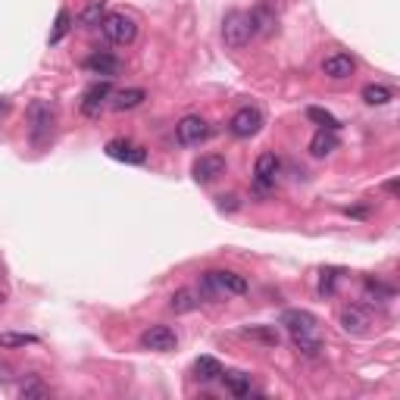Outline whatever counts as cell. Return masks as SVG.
I'll use <instances>...</instances> for the list:
<instances>
[{
	"instance_id": "cell-20",
	"label": "cell",
	"mask_w": 400,
	"mask_h": 400,
	"mask_svg": "<svg viewBox=\"0 0 400 400\" xmlns=\"http://www.w3.org/2000/svg\"><path fill=\"white\" fill-rule=\"evenodd\" d=\"M147 100V91L144 88H125L119 94H113V109H119V113H125V109H135Z\"/></svg>"
},
{
	"instance_id": "cell-21",
	"label": "cell",
	"mask_w": 400,
	"mask_h": 400,
	"mask_svg": "<svg viewBox=\"0 0 400 400\" xmlns=\"http://www.w3.org/2000/svg\"><path fill=\"white\" fill-rule=\"evenodd\" d=\"M104 16H107V4H104V0H88V4H85V10H82V16H78V22H82V28H97L100 22H104Z\"/></svg>"
},
{
	"instance_id": "cell-26",
	"label": "cell",
	"mask_w": 400,
	"mask_h": 400,
	"mask_svg": "<svg viewBox=\"0 0 400 400\" xmlns=\"http://www.w3.org/2000/svg\"><path fill=\"white\" fill-rule=\"evenodd\" d=\"M307 119H313V122L319 125V129H328V131H338V129H341V122L335 119L328 109H323V107H310V109H307Z\"/></svg>"
},
{
	"instance_id": "cell-16",
	"label": "cell",
	"mask_w": 400,
	"mask_h": 400,
	"mask_svg": "<svg viewBox=\"0 0 400 400\" xmlns=\"http://www.w3.org/2000/svg\"><path fill=\"white\" fill-rule=\"evenodd\" d=\"M250 22H254V35H260V38H269L276 31V13H272L269 4H256L250 10Z\"/></svg>"
},
{
	"instance_id": "cell-15",
	"label": "cell",
	"mask_w": 400,
	"mask_h": 400,
	"mask_svg": "<svg viewBox=\"0 0 400 400\" xmlns=\"http://www.w3.org/2000/svg\"><path fill=\"white\" fill-rule=\"evenodd\" d=\"M85 69L94 75H104V78H113V75H119V69H122V63L113 57V53H107V50H97V53H91L88 60H85Z\"/></svg>"
},
{
	"instance_id": "cell-19",
	"label": "cell",
	"mask_w": 400,
	"mask_h": 400,
	"mask_svg": "<svg viewBox=\"0 0 400 400\" xmlns=\"http://www.w3.org/2000/svg\"><path fill=\"white\" fill-rule=\"evenodd\" d=\"M335 151H338V135L328 131V129H319L316 135H313V141H310V153L313 156H328Z\"/></svg>"
},
{
	"instance_id": "cell-31",
	"label": "cell",
	"mask_w": 400,
	"mask_h": 400,
	"mask_svg": "<svg viewBox=\"0 0 400 400\" xmlns=\"http://www.w3.org/2000/svg\"><path fill=\"white\" fill-rule=\"evenodd\" d=\"M247 335L250 338H260L266 344H279V335H269V332H263V328H247Z\"/></svg>"
},
{
	"instance_id": "cell-11",
	"label": "cell",
	"mask_w": 400,
	"mask_h": 400,
	"mask_svg": "<svg viewBox=\"0 0 400 400\" xmlns=\"http://www.w3.org/2000/svg\"><path fill=\"white\" fill-rule=\"evenodd\" d=\"M191 175H194V182H200V185L216 182L219 175H225V156H219V153H203L200 160H194Z\"/></svg>"
},
{
	"instance_id": "cell-8",
	"label": "cell",
	"mask_w": 400,
	"mask_h": 400,
	"mask_svg": "<svg viewBox=\"0 0 400 400\" xmlns=\"http://www.w3.org/2000/svg\"><path fill=\"white\" fill-rule=\"evenodd\" d=\"M279 156L272 151H266L256 156V166H254V185L260 188V191H269V188H276V178H279Z\"/></svg>"
},
{
	"instance_id": "cell-3",
	"label": "cell",
	"mask_w": 400,
	"mask_h": 400,
	"mask_svg": "<svg viewBox=\"0 0 400 400\" xmlns=\"http://www.w3.org/2000/svg\"><path fill=\"white\" fill-rule=\"evenodd\" d=\"M100 31H104L109 44H119V47L131 44L138 38V26L129 13H107L104 22H100Z\"/></svg>"
},
{
	"instance_id": "cell-14",
	"label": "cell",
	"mask_w": 400,
	"mask_h": 400,
	"mask_svg": "<svg viewBox=\"0 0 400 400\" xmlns=\"http://www.w3.org/2000/svg\"><path fill=\"white\" fill-rule=\"evenodd\" d=\"M109 97H113V91H109V82L91 85V88L85 91V97H82V113L88 116V119H97L100 109L107 107V100H109Z\"/></svg>"
},
{
	"instance_id": "cell-24",
	"label": "cell",
	"mask_w": 400,
	"mask_h": 400,
	"mask_svg": "<svg viewBox=\"0 0 400 400\" xmlns=\"http://www.w3.org/2000/svg\"><path fill=\"white\" fill-rule=\"evenodd\" d=\"M294 347L301 350L303 357H310V360H316L319 354H323V332L319 335H294Z\"/></svg>"
},
{
	"instance_id": "cell-2",
	"label": "cell",
	"mask_w": 400,
	"mask_h": 400,
	"mask_svg": "<svg viewBox=\"0 0 400 400\" xmlns=\"http://www.w3.org/2000/svg\"><path fill=\"white\" fill-rule=\"evenodd\" d=\"M53 122H57V109L50 100H35L28 107V138L35 147H44L53 135Z\"/></svg>"
},
{
	"instance_id": "cell-34",
	"label": "cell",
	"mask_w": 400,
	"mask_h": 400,
	"mask_svg": "<svg viewBox=\"0 0 400 400\" xmlns=\"http://www.w3.org/2000/svg\"><path fill=\"white\" fill-rule=\"evenodd\" d=\"M6 113H10V100L0 97V116H6Z\"/></svg>"
},
{
	"instance_id": "cell-23",
	"label": "cell",
	"mask_w": 400,
	"mask_h": 400,
	"mask_svg": "<svg viewBox=\"0 0 400 400\" xmlns=\"http://www.w3.org/2000/svg\"><path fill=\"white\" fill-rule=\"evenodd\" d=\"M219 375H222V363L213 357H200L198 363H194V379L198 382H216Z\"/></svg>"
},
{
	"instance_id": "cell-32",
	"label": "cell",
	"mask_w": 400,
	"mask_h": 400,
	"mask_svg": "<svg viewBox=\"0 0 400 400\" xmlns=\"http://www.w3.org/2000/svg\"><path fill=\"white\" fill-rule=\"evenodd\" d=\"M219 210H238V198H234V194H222V198H219Z\"/></svg>"
},
{
	"instance_id": "cell-7",
	"label": "cell",
	"mask_w": 400,
	"mask_h": 400,
	"mask_svg": "<svg viewBox=\"0 0 400 400\" xmlns=\"http://www.w3.org/2000/svg\"><path fill=\"white\" fill-rule=\"evenodd\" d=\"M263 129V113L256 107H241L229 119V131L234 138H254Z\"/></svg>"
},
{
	"instance_id": "cell-33",
	"label": "cell",
	"mask_w": 400,
	"mask_h": 400,
	"mask_svg": "<svg viewBox=\"0 0 400 400\" xmlns=\"http://www.w3.org/2000/svg\"><path fill=\"white\" fill-rule=\"evenodd\" d=\"M13 379V369L10 366H0V382H10Z\"/></svg>"
},
{
	"instance_id": "cell-28",
	"label": "cell",
	"mask_w": 400,
	"mask_h": 400,
	"mask_svg": "<svg viewBox=\"0 0 400 400\" xmlns=\"http://www.w3.org/2000/svg\"><path fill=\"white\" fill-rule=\"evenodd\" d=\"M69 22H72V16H69V10H60V13H57V26H53V31H50V44H60L63 38H66Z\"/></svg>"
},
{
	"instance_id": "cell-36",
	"label": "cell",
	"mask_w": 400,
	"mask_h": 400,
	"mask_svg": "<svg viewBox=\"0 0 400 400\" xmlns=\"http://www.w3.org/2000/svg\"><path fill=\"white\" fill-rule=\"evenodd\" d=\"M0 276H4V263H0Z\"/></svg>"
},
{
	"instance_id": "cell-4",
	"label": "cell",
	"mask_w": 400,
	"mask_h": 400,
	"mask_svg": "<svg viewBox=\"0 0 400 400\" xmlns=\"http://www.w3.org/2000/svg\"><path fill=\"white\" fill-rule=\"evenodd\" d=\"M250 38H254V22H250V13H241V10H232L222 22V41L225 47H247Z\"/></svg>"
},
{
	"instance_id": "cell-10",
	"label": "cell",
	"mask_w": 400,
	"mask_h": 400,
	"mask_svg": "<svg viewBox=\"0 0 400 400\" xmlns=\"http://www.w3.org/2000/svg\"><path fill=\"white\" fill-rule=\"evenodd\" d=\"M107 156L109 160L129 163V166H141V163L147 160V151L131 144V141H125V138H113V141H107Z\"/></svg>"
},
{
	"instance_id": "cell-13",
	"label": "cell",
	"mask_w": 400,
	"mask_h": 400,
	"mask_svg": "<svg viewBox=\"0 0 400 400\" xmlns=\"http://www.w3.org/2000/svg\"><path fill=\"white\" fill-rule=\"evenodd\" d=\"M357 72V63L350 53H341V50H335V53H328V57L323 60V75H328L332 82H344V78H350Z\"/></svg>"
},
{
	"instance_id": "cell-6",
	"label": "cell",
	"mask_w": 400,
	"mask_h": 400,
	"mask_svg": "<svg viewBox=\"0 0 400 400\" xmlns=\"http://www.w3.org/2000/svg\"><path fill=\"white\" fill-rule=\"evenodd\" d=\"M175 138H178V144H185V147H198V144H203V141L210 138V125H207L203 116L191 113V116H185V119L175 125Z\"/></svg>"
},
{
	"instance_id": "cell-1",
	"label": "cell",
	"mask_w": 400,
	"mask_h": 400,
	"mask_svg": "<svg viewBox=\"0 0 400 400\" xmlns=\"http://www.w3.org/2000/svg\"><path fill=\"white\" fill-rule=\"evenodd\" d=\"M247 279L229 269H210L200 276V297H229V294H247Z\"/></svg>"
},
{
	"instance_id": "cell-25",
	"label": "cell",
	"mask_w": 400,
	"mask_h": 400,
	"mask_svg": "<svg viewBox=\"0 0 400 400\" xmlns=\"http://www.w3.org/2000/svg\"><path fill=\"white\" fill-rule=\"evenodd\" d=\"M363 100L369 107H385V104L394 100V91H391L388 85H366V88H363Z\"/></svg>"
},
{
	"instance_id": "cell-17",
	"label": "cell",
	"mask_w": 400,
	"mask_h": 400,
	"mask_svg": "<svg viewBox=\"0 0 400 400\" xmlns=\"http://www.w3.org/2000/svg\"><path fill=\"white\" fill-rule=\"evenodd\" d=\"M198 307H200V291H194V288H178V291L169 297L172 313H191Z\"/></svg>"
},
{
	"instance_id": "cell-5",
	"label": "cell",
	"mask_w": 400,
	"mask_h": 400,
	"mask_svg": "<svg viewBox=\"0 0 400 400\" xmlns=\"http://www.w3.org/2000/svg\"><path fill=\"white\" fill-rule=\"evenodd\" d=\"M141 347L153 350V354H169V350L178 347V335L172 332L169 325H163V323L147 325L144 332H141Z\"/></svg>"
},
{
	"instance_id": "cell-30",
	"label": "cell",
	"mask_w": 400,
	"mask_h": 400,
	"mask_svg": "<svg viewBox=\"0 0 400 400\" xmlns=\"http://www.w3.org/2000/svg\"><path fill=\"white\" fill-rule=\"evenodd\" d=\"M22 397H50V388H44L41 382H28V385L19 388Z\"/></svg>"
},
{
	"instance_id": "cell-18",
	"label": "cell",
	"mask_w": 400,
	"mask_h": 400,
	"mask_svg": "<svg viewBox=\"0 0 400 400\" xmlns=\"http://www.w3.org/2000/svg\"><path fill=\"white\" fill-rule=\"evenodd\" d=\"M363 291H366V301L369 303H382V307H388V303L394 301V288L385 285V281H379V279H366Z\"/></svg>"
},
{
	"instance_id": "cell-35",
	"label": "cell",
	"mask_w": 400,
	"mask_h": 400,
	"mask_svg": "<svg viewBox=\"0 0 400 400\" xmlns=\"http://www.w3.org/2000/svg\"><path fill=\"white\" fill-rule=\"evenodd\" d=\"M385 191H388V194L397 191V182H394V178H391V182H385Z\"/></svg>"
},
{
	"instance_id": "cell-27",
	"label": "cell",
	"mask_w": 400,
	"mask_h": 400,
	"mask_svg": "<svg viewBox=\"0 0 400 400\" xmlns=\"http://www.w3.org/2000/svg\"><path fill=\"white\" fill-rule=\"evenodd\" d=\"M28 344H38L35 335H22V332H4L0 335V347H28Z\"/></svg>"
},
{
	"instance_id": "cell-12",
	"label": "cell",
	"mask_w": 400,
	"mask_h": 400,
	"mask_svg": "<svg viewBox=\"0 0 400 400\" xmlns=\"http://www.w3.org/2000/svg\"><path fill=\"white\" fill-rule=\"evenodd\" d=\"M281 325L294 335H319V319L310 310H285L281 313Z\"/></svg>"
},
{
	"instance_id": "cell-22",
	"label": "cell",
	"mask_w": 400,
	"mask_h": 400,
	"mask_svg": "<svg viewBox=\"0 0 400 400\" xmlns=\"http://www.w3.org/2000/svg\"><path fill=\"white\" fill-rule=\"evenodd\" d=\"M219 379L225 382V388H229V394H234V397H250V375H244V372H222Z\"/></svg>"
},
{
	"instance_id": "cell-29",
	"label": "cell",
	"mask_w": 400,
	"mask_h": 400,
	"mask_svg": "<svg viewBox=\"0 0 400 400\" xmlns=\"http://www.w3.org/2000/svg\"><path fill=\"white\" fill-rule=\"evenodd\" d=\"M338 279H341L338 269H325V272H323V281H319V294H323V297H332V294H335V285H338Z\"/></svg>"
},
{
	"instance_id": "cell-9",
	"label": "cell",
	"mask_w": 400,
	"mask_h": 400,
	"mask_svg": "<svg viewBox=\"0 0 400 400\" xmlns=\"http://www.w3.org/2000/svg\"><path fill=\"white\" fill-rule=\"evenodd\" d=\"M338 323L341 328L347 335H366L369 332V325H372V316H369V310H363V307H357V303H347V307H341L338 313Z\"/></svg>"
}]
</instances>
